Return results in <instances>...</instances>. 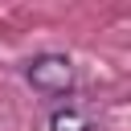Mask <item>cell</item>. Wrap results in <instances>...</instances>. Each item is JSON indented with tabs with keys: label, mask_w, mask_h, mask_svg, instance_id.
Masks as SVG:
<instances>
[{
	"label": "cell",
	"mask_w": 131,
	"mask_h": 131,
	"mask_svg": "<svg viewBox=\"0 0 131 131\" xmlns=\"http://www.w3.org/2000/svg\"><path fill=\"white\" fill-rule=\"evenodd\" d=\"M49 131H90V119L78 106H57L49 115Z\"/></svg>",
	"instance_id": "2"
},
{
	"label": "cell",
	"mask_w": 131,
	"mask_h": 131,
	"mask_svg": "<svg viewBox=\"0 0 131 131\" xmlns=\"http://www.w3.org/2000/svg\"><path fill=\"white\" fill-rule=\"evenodd\" d=\"M25 78L37 94H70L74 90V61L66 53H37L29 66H25Z\"/></svg>",
	"instance_id": "1"
}]
</instances>
